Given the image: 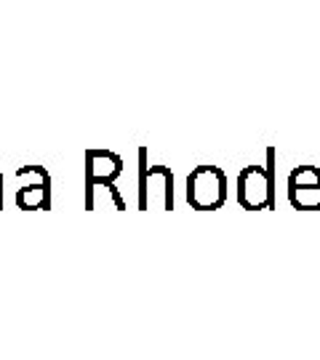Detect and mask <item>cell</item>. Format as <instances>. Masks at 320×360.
Here are the masks:
<instances>
[{"mask_svg":"<svg viewBox=\"0 0 320 360\" xmlns=\"http://www.w3.org/2000/svg\"><path fill=\"white\" fill-rule=\"evenodd\" d=\"M275 150L267 153V168L248 166L238 176V203L248 211L275 208Z\"/></svg>","mask_w":320,"mask_h":360,"instance_id":"1","label":"cell"},{"mask_svg":"<svg viewBox=\"0 0 320 360\" xmlns=\"http://www.w3.org/2000/svg\"><path fill=\"white\" fill-rule=\"evenodd\" d=\"M187 200L198 211H217L227 200V176L217 166H198L187 176Z\"/></svg>","mask_w":320,"mask_h":360,"instance_id":"2","label":"cell"},{"mask_svg":"<svg viewBox=\"0 0 320 360\" xmlns=\"http://www.w3.org/2000/svg\"><path fill=\"white\" fill-rule=\"evenodd\" d=\"M320 193V168L315 166H299L288 174V198L294 208L309 211L307 195Z\"/></svg>","mask_w":320,"mask_h":360,"instance_id":"3","label":"cell"}]
</instances>
